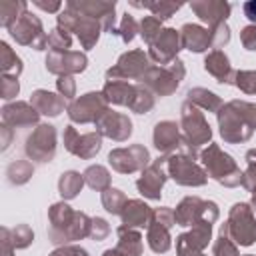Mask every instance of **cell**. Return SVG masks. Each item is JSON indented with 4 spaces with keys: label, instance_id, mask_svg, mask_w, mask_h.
I'll list each match as a JSON object with an SVG mask.
<instances>
[{
    "label": "cell",
    "instance_id": "cell-1",
    "mask_svg": "<svg viewBox=\"0 0 256 256\" xmlns=\"http://www.w3.org/2000/svg\"><path fill=\"white\" fill-rule=\"evenodd\" d=\"M90 228L92 218L86 212L72 210L64 200L48 208V238L56 246H66L90 236Z\"/></svg>",
    "mask_w": 256,
    "mask_h": 256
},
{
    "label": "cell",
    "instance_id": "cell-2",
    "mask_svg": "<svg viewBox=\"0 0 256 256\" xmlns=\"http://www.w3.org/2000/svg\"><path fill=\"white\" fill-rule=\"evenodd\" d=\"M220 136L228 144H242L256 132V104L246 100H230L216 114Z\"/></svg>",
    "mask_w": 256,
    "mask_h": 256
},
{
    "label": "cell",
    "instance_id": "cell-3",
    "mask_svg": "<svg viewBox=\"0 0 256 256\" xmlns=\"http://www.w3.org/2000/svg\"><path fill=\"white\" fill-rule=\"evenodd\" d=\"M180 130H182V148L180 152L188 154L190 158H200V146L210 144L212 128L198 106L184 102L180 108Z\"/></svg>",
    "mask_w": 256,
    "mask_h": 256
},
{
    "label": "cell",
    "instance_id": "cell-4",
    "mask_svg": "<svg viewBox=\"0 0 256 256\" xmlns=\"http://www.w3.org/2000/svg\"><path fill=\"white\" fill-rule=\"evenodd\" d=\"M200 162H202V168L206 170V174L210 178H214L218 184H222L226 188L242 186V170L238 168L236 160L230 154H226L218 144L210 142L208 148H204L200 152Z\"/></svg>",
    "mask_w": 256,
    "mask_h": 256
},
{
    "label": "cell",
    "instance_id": "cell-5",
    "mask_svg": "<svg viewBox=\"0 0 256 256\" xmlns=\"http://www.w3.org/2000/svg\"><path fill=\"white\" fill-rule=\"evenodd\" d=\"M186 76V68H184V62L180 58H176L172 64L168 66H150L148 72L138 80V84L146 86L154 96H170L178 90L180 82L184 80Z\"/></svg>",
    "mask_w": 256,
    "mask_h": 256
},
{
    "label": "cell",
    "instance_id": "cell-6",
    "mask_svg": "<svg viewBox=\"0 0 256 256\" xmlns=\"http://www.w3.org/2000/svg\"><path fill=\"white\" fill-rule=\"evenodd\" d=\"M224 226L236 246H252L256 242V218L248 202H236L230 208Z\"/></svg>",
    "mask_w": 256,
    "mask_h": 256
},
{
    "label": "cell",
    "instance_id": "cell-7",
    "mask_svg": "<svg viewBox=\"0 0 256 256\" xmlns=\"http://www.w3.org/2000/svg\"><path fill=\"white\" fill-rule=\"evenodd\" d=\"M220 216V210L216 206V202L212 200H202L198 196H186L178 202L176 210H174V220L178 226L184 228H192L200 222H210L214 224Z\"/></svg>",
    "mask_w": 256,
    "mask_h": 256
},
{
    "label": "cell",
    "instance_id": "cell-8",
    "mask_svg": "<svg viewBox=\"0 0 256 256\" xmlns=\"http://www.w3.org/2000/svg\"><path fill=\"white\" fill-rule=\"evenodd\" d=\"M58 28L66 30L68 34L74 32L84 50L94 48L98 38H100V32H102V24L98 20L84 16V14H78L70 8H64V12L58 14Z\"/></svg>",
    "mask_w": 256,
    "mask_h": 256
},
{
    "label": "cell",
    "instance_id": "cell-9",
    "mask_svg": "<svg viewBox=\"0 0 256 256\" xmlns=\"http://www.w3.org/2000/svg\"><path fill=\"white\" fill-rule=\"evenodd\" d=\"M166 170L168 178H172L180 186H204L208 182L206 170L184 152L170 154L166 160Z\"/></svg>",
    "mask_w": 256,
    "mask_h": 256
},
{
    "label": "cell",
    "instance_id": "cell-10",
    "mask_svg": "<svg viewBox=\"0 0 256 256\" xmlns=\"http://www.w3.org/2000/svg\"><path fill=\"white\" fill-rule=\"evenodd\" d=\"M176 224L174 220V210L168 206H160L152 210V220L146 228V242L150 246L152 252L156 254H164L170 250L172 246V236H170V228Z\"/></svg>",
    "mask_w": 256,
    "mask_h": 256
},
{
    "label": "cell",
    "instance_id": "cell-11",
    "mask_svg": "<svg viewBox=\"0 0 256 256\" xmlns=\"http://www.w3.org/2000/svg\"><path fill=\"white\" fill-rule=\"evenodd\" d=\"M154 66V62L150 60L148 52L144 50H130V52H124L118 62L106 70V80H140L148 68Z\"/></svg>",
    "mask_w": 256,
    "mask_h": 256
},
{
    "label": "cell",
    "instance_id": "cell-12",
    "mask_svg": "<svg viewBox=\"0 0 256 256\" xmlns=\"http://www.w3.org/2000/svg\"><path fill=\"white\" fill-rule=\"evenodd\" d=\"M108 102L102 92H86L68 104V118L74 124H96V120L108 110Z\"/></svg>",
    "mask_w": 256,
    "mask_h": 256
},
{
    "label": "cell",
    "instance_id": "cell-13",
    "mask_svg": "<svg viewBox=\"0 0 256 256\" xmlns=\"http://www.w3.org/2000/svg\"><path fill=\"white\" fill-rule=\"evenodd\" d=\"M24 152L34 162H52L56 154V128L52 124H38L34 132L26 138Z\"/></svg>",
    "mask_w": 256,
    "mask_h": 256
},
{
    "label": "cell",
    "instance_id": "cell-14",
    "mask_svg": "<svg viewBox=\"0 0 256 256\" xmlns=\"http://www.w3.org/2000/svg\"><path fill=\"white\" fill-rule=\"evenodd\" d=\"M108 162H110L112 170H116L120 174H134V172H142L152 162V158H150V152L146 146L130 144L126 148L110 150Z\"/></svg>",
    "mask_w": 256,
    "mask_h": 256
},
{
    "label": "cell",
    "instance_id": "cell-15",
    "mask_svg": "<svg viewBox=\"0 0 256 256\" xmlns=\"http://www.w3.org/2000/svg\"><path fill=\"white\" fill-rule=\"evenodd\" d=\"M10 36L22 44V46H32L34 50H44L48 46V34L42 28V22L38 16L26 12L24 16H20L10 28H8Z\"/></svg>",
    "mask_w": 256,
    "mask_h": 256
},
{
    "label": "cell",
    "instance_id": "cell-16",
    "mask_svg": "<svg viewBox=\"0 0 256 256\" xmlns=\"http://www.w3.org/2000/svg\"><path fill=\"white\" fill-rule=\"evenodd\" d=\"M166 160L168 156H162V158H156L152 160L142 172H140V178L136 180V188L138 192L148 198V200H160L162 196V188L168 180V170H166Z\"/></svg>",
    "mask_w": 256,
    "mask_h": 256
},
{
    "label": "cell",
    "instance_id": "cell-17",
    "mask_svg": "<svg viewBox=\"0 0 256 256\" xmlns=\"http://www.w3.org/2000/svg\"><path fill=\"white\" fill-rule=\"evenodd\" d=\"M62 140H64V148L82 158V160H90L94 158L100 148H102V136L94 130V132H86V134H80L72 124L64 128V134H62Z\"/></svg>",
    "mask_w": 256,
    "mask_h": 256
},
{
    "label": "cell",
    "instance_id": "cell-18",
    "mask_svg": "<svg viewBox=\"0 0 256 256\" xmlns=\"http://www.w3.org/2000/svg\"><path fill=\"white\" fill-rule=\"evenodd\" d=\"M182 50V38L180 30L176 28H164L160 36L148 46V56L156 66H168L178 58V52Z\"/></svg>",
    "mask_w": 256,
    "mask_h": 256
},
{
    "label": "cell",
    "instance_id": "cell-19",
    "mask_svg": "<svg viewBox=\"0 0 256 256\" xmlns=\"http://www.w3.org/2000/svg\"><path fill=\"white\" fill-rule=\"evenodd\" d=\"M86 66H88V58L84 52L78 50H66V52L50 50L46 56V70L56 76H74L84 72Z\"/></svg>",
    "mask_w": 256,
    "mask_h": 256
},
{
    "label": "cell",
    "instance_id": "cell-20",
    "mask_svg": "<svg viewBox=\"0 0 256 256\" xmlns=\"http://www.w3.org/2000/svg\"><path fill=\"white\" fill-rule=\"evenodd\" d=\"M66 8L78 12V14H84V16H90L94 20H98L102 24V30L104 32H110L114 34L116 30V16H114V10H116V4L114 2H96V0H70L66 4Z\"/></svg>",
    "mask_w": 256,
    "mask_h": 256
},
{
    "label": "cell",
    "instance_id": "cell-21",
    "mask_svg": "<svg viewBox=\"0 0 256 256\" xmlns=\"http://www.w3.org/2000/svg\"><path fill=\"white\" fill-rule=\"evenodd\" d=\"M96 132L100 136H106L114 142H124L132 136V120L122 114V112H114V110H106L98 120H96Z\"/></svg>",
    "mask_w": 256,
    "mask_h": 256
},
{
    "label": "cell",
    "instance_id": "cell-22",
    "mask_svg": "<svg viewBox=\"0 0 256 256\" xmlns=\"http://www.w3.org/2000/svg\"><path fill=\"white\" fill-rule=\"evenodd\" d=\"M154 148L164 154L170 156L174 152H180L182 148V132H180V124H176L174 120H162L154 126Z\"/></svg>",
    "mask_w": 256,
    "mask_h": 256
},
{
    "label": "cell",
    "instance_id": "cell-23",
    "mask_svg": "<svg viewBox=\"0 0 256 256\" xmlns=\"http://www.w3.org/2000/svg\"><path fill=\"white\" fill-rule=\"evenodd\" d=\"M2 124L10 128H24V126H36L40 120L38 110L30 102H10L2 110Z\"/></svg>",
    "mask_w": 256,
    "mask_h": 256
},
{
    "label": "cell",
    "instance_id": "cell-24",
    "mask_svg": "<svg viewBox=\"0 0 256 256\" xmlns=\"http://www.w3.org/2000/svg\"><path fill=\"white\" fill-rule=\"evenodd\" d=\"M212 240V224L200 222L192 226V230L182 232L176 236V250H192V252H204L208 242Z\"/></svg>",
    "mask_w": 256,
    "mask_h": 256
},
{
    "label": "cell",
    "instance_id": "cell-25",
    "mask_svg": "<svg viewBox=\"0 0 256 256\" xmlns=\"http://www.w3.org/2000/svg\"><path fill=\"white\" fill-rule=\"evenodd\" d=\"M190 8L196 12V16L208 24V28H214L222 22H226L230 14V4L228 2H218V0H198L192 2Z\"/></svg>",
    "mask_w": 256,
    "mask_h": 256
},
{
    "label": "cell",
    "instance_id": "cell-26",
    "mask_svg": "<svg viewBox=\"0 0 256 256\" xmlns=\"http://www.w3.org/2000/svg\"><path fill=\"white\" fill-rule=\"evenodd\" d=\"M204 70L216 78V82L220 84H234V76L236 70L230 66L228 56L222 50H210L204 58Z\"/></svg>",
    "mask_w": 256,
    "mask_h": 256
},
{
    "label": "cell",
    "instance_id": "cell-27",
    "mask_svg": "<svg viewBox=\"0 0 256 256\" xmlns=\"http://www.w3.org/2000/svg\"><path fill=\"white\" fill-rule=\"evenodd\" d=\"M152 210L154 208H150L144 200L130 198L120 212L122 224L128 228H148V224L152 220Z\"/></svg>",
    "mask_w": 256,
    "mask_h": 256
},
{
    "label": "cell",
    "instance_id": "cell-28",
    "mask_svg": "<svg viewBox=\"0 0 256 256\" xmlns=\"http://www.w3.org/2000/svg\"><path fill=\"white\" fill-rule=\"evenodd\" d=\"M30 104L38 110V114H44V116H60L64 112L66 106V98L56 94V92H48V90H34L30 94Z\"/></svg>",
    "mask_w": 256,
    "mask_h": 256
},
{
    "label": "cell",
    "instance_id": "cell-29",
    "mask_svg": "<svg viewBox=\"0 0 256 256\" xmlns=\"http://www.w3.org/2000/svg\"><path fill=\"white\" fill-rule=\"evenodd\" d=\"M180 38H182V48L190 52H204L212 48V36L208 28H202L198 24H184L180 28Z\"/></svg>",
    "mask_w": 256,
    "mask_h": 256
},
{
    "label": "cell",
    "instance_id": "cell-30",
    "mask_svg": "<svg viewBox=\"0 0 256 256\" xmlns=\"http://www.w3.org/2000/svg\"><path fill=\"white\" fill-rule=\"evenodd\" d=\"M100 92L104 94L108 104L130 108V104H132V100L136 96V84L124 82V80H106V84H104V88Z\"/></svg>",
    "mask_w": 256,
    "mask_h": 256
},
{
    "label": "cell",
    "instance_id": "cell-31",
    "mask_svg": "<svg viewBox=\"0 0 256 256\" xmlns=\"http://www.w3.org/2000/svg\"><path fill=\"white\" fill-rule=\"evenodd\" d=\"M116 234H118L116 248L120 252H124L126 256H142V236L138 230L122 224V226H118Z\"/></svg>",
    "mask_w": 256,
    "mask_h": 256
},
{
    "label": "cell",
    "instance_id": "cell-32",
    "mask_svg": "<svg viewBox=\"0 0 256 256\" xmlns=\"http://www.w3.org/2000/svg\"><path fill=\"white\" fill-rule=\"evenodd\" d=\"M186 102L202 108V110H208V112H214L218 114V110L222 108V100L218 94L210 92L208 88H192L186 96Z\"/></svg>",
    "mask_w": 256,
    "mask_h": 256
},
{
    "label": "cell",
    "instance_id": "cell-33",
    "mask_svg": "<svg viewBox=\"0 0 256 256\" xmlns=\"http://www.w3.org/2000/svg\"><path fill=\"white\" fill-rule=\"evenodd\" d=\"M84 174L76 172V170H66L60 174L58 178V192L62 196V200H72L78 196V192L84 186Z\"/></svg>",
    "mask_w": 256,
    "mask_h": 256
},
{
    "label": "cell",
    "instance_id": "cell-34",
    "mask_svg": "<svg viewBox=\"0 0 256 256\" xmlns=\"http://www.w3.org/2000/svg\"><path fill=\"white\" fill-rule=\"evenodd\" d=\"M82 174H84V182H86L92 190H96V192H104V190L110 188L112 176H110V172H108L104 166H100V164H92V166H88Z\"/></svg>",
    "mask_w": 256,
    "mask_h": 256
},
{
    "label": "cell",
    "instance_id": "cell-35",
    "mask_svg": "<svg viewBox=\"0 0 256 256\" xmlns=\"http://www.w3.org/2000/svg\"><path fill=\"white\" fill-rule=\"evenodd\" d=\"M0 68H2V74H6V76H16V78H18L20 72L24 70L20 56H18L6 42H0Z\"/></svg>",
    "mask_w": 256,
    "mask_h": 256
},
{
    "label": "cell",
    "instance_id": "cell-36",
    "mask_svg": "<svg viewBox=\"0 0 256 256\" xmlns=\"http://www.w3.org/2000/svg\"><path fill=\"white\" fill-rule=\"evenodd\" d=\"M28 4L26 2H20V0H2L0 2V24L4 28H10L20 16H24L28 10Z\"/></svg>",
    "mask_w": 256,
    "mask_h": 256
},
{
    "label": "cell",
    "instance_id": "cell-37",
    "mask_svg": "<svg viewBox=\"0 0 256 256\" xmlns=\"http://www.w3.org/2000/svg\"><path fill=\"white\" fill-rule=\"evenodd\" d=\"M32 174H34V166H32V162H28V160H16V162H12V164L8 166V170H6L8 182H10V184H16V186L26 184V182L32 178Z\"/></svg>",
    "mask_w": 256,
    "mask_h": 256
},
{
    "label": "cell",
    "instance_id": "cell-38",
    "mask_svg": "<svg viewBox=\"0 0 256 256\" xmlns=\"http://www.w3.org/2000/svg\"><path fill=\"white\" fill-rule=\"evenodd\" d=\"M100 200H102V206L106 208V212H110V214H118V216H120L124 204L128 202L126 194H124L122 190H118V188H112V186L100 194Z\"/></svg>",
    "mask_w": 256,
    "mask_h": 256
},
{
    "label": "cell",
    "instance_id": "cell-39",
    "mask_svg": "<svg viewBox=\"0 0 256 256\" xmlns=\"http://www.w3.org/2000/svg\"><path fill=\"white\" fill-rule=\"evenodd\" d=\"M152 108H154V94L146 86L136 82V96H134V100L130 104V110L136 112V114H146Z\"/></svg>",
    "mask_w": 256,
    "mask_h": 256
},
{
    "label": "cell",
    "instance_id": "cell-40",
    "mask_svg": "<svg viewBox=\"0 0 256 256\" xmlns=\"http://www.w3.org/2000/svg\"><path fill=\"white\" fill-rule=\"evenodd\" d=\"M212 254L214 256H240V250L232 242V238L228 236V230H226L224 224L220 226V234H218V238L212 246Z\"/></svg>",
    "mask_w": 256,
    "mask_h": 256
},
{
    "label": "cell",
    "instance_id": "cell-41",
    "mask_svg": "<svg viewBox=\"0 0 256 256\" xmlns=\"http://www.w3.org/2000/svg\"><path fill=\"white\" fill-rule=\"evenodd\" d=\"M162 30H164V28H162V20H158L156 16H144L142 22H140V26H138L140 36H142V40H144L148 46L160 36Z\"/></svg>",
    "mask_w": 256,
    "mask_h": 256
},
{
    "label": "cell",
    "instance_id": "cell-42",
    "mask_svg": "<svg viewBox=\"0 0 256 256\" xmlns=\"http://www.w3.org/2000/svg\"><path fill=\"white\" fill-rule=\"evenodd\" d=\"M244 160H246V170L242 172V186L248 192L256 194V148H250Z\"/></svg>",
    "mask_w": 256,
    "mask_h": 256
},
{
    "label": "cell",
    "instance_id": "cell-43",
    "mask_svg": "<svg viewBox=\"0 0 256 256\" xmlns=\"http://www.w3.org/2000/svg\"><path fill=\"white\" fill-rule=\"evenodd\" d=\"M134 6L148 8V10L152 12V16H156L158 20H166V18H170L176 10H180L182 4H178V2H144V4H134Z\"/></svg>",
    "mask_w": 256,
    "mask_h": 256
},
{
    "label": "cell",
    "instance_id": "cell-44",
    "mask_svg": "<svg viewBox=\"0 0 256 256\" xmlns=\"http://www.w3.org/2000/svg\"><path fill=\"white\" fill-rule=\"evenodd\" d=\"M70 46H72V36H70L66 30H62V28L56 26V28L48 34V48H50V50L66 52V50H70Z\"/></svg>",
    "mask_w": 256,
    "mask_h": 256
},
{
    "label": "cell",
    "instance_id": "cell-45",
    "mask_svg": "<svg viewBox=\"0 0 256 256\" xmlns=\"http://www.w3.org/2000/svg\"><path fill=\"white\" fill-rule=\"evenodd\" d=\"M234 86L244 94H256V70H236Z\"/></svg>",
    "mask_w": 256,
    "mask_h": 256
},
{
    "label": "cell",
    "instance_id": "cell-46",
    "mask_svg": "<svg viewBox=\"0 0 256 256\" xmlns=\"http://www.w3.org/2000/svg\"><path fill=\"white\" fill-rule=\"evenodd\" d=\"M138 26H140V24L126 12V14L122 16V20H120V26L114 30V34H118V36L122 38V42L128 44V42L134 40V36H136V32H138Z\"/></svg>",
    "mask_w": 256,
    "mask_h": 256
},
{
    "label": "cell",
    "instance_id": "cell-47",
    "mask_svg": "<svg viewBox=\"0 0 256 256\" xmlns=\"http://www.w3.org/2000/svg\"><path fill=\"white\" fill-rule=\"evenodd\" d=\"M12 242H14V248H28L32 242H34V232L28 224H18L14 226L12 230Z\"/></svg>",
    "mask_w": 256,
    "mask_h": 256
},
{
    "label": "cell",
    "instance_id": "cell-48",
    "mask_svg": "<svg viewBox=\"0 0 256 256\" xmlns=\"http://www.w3.org/2000/svg\"><path fill=\"white\" fill-rule=\"evenodd\" d=\"M210 30V36H212V50H220L224 44L230 42V28L226 22L214 26V28H208Z\"/></svg>",
    "mask_w": 256,
    "mask_h": 256
},
{
    "label": "cell",
    "instance_id": "cell-49",
    "mask_svg": "<svg viewBox=\"0 0 256 256\" xmlns=\"http://www.w3.org/2000/svg\"><path fill=\"white\" fill-rule=\"evenodd\" d=\"M20 92V84H18V78L16 76H6L2 74V82H0V96L4 100H12L16 98Z\"/></svg>",
    "mask_w": 256,
    "mask_h": 256
},
{
    "label": "cell",
    "instance_id": "cell-50",
    "mask_svg": "<svg viewBox=\"0 0 256 256\" xmlns=\"http://www.w3.org/2000/svg\"><path fill=\"white\" fill-rule=\"evenodd\" d=\"M56 90L60 96H64L66 100H72L76 96V82L72 76H58L56 80Z\"/></svg>",
    "mask_w": 256,
    "mask_h": 256
},
{
    "label": "cell",
    "instance_id": "cell-51",
    "mask_svg": "<svg viewBox=\"0 0 256 256\" xmlns=\"http://www.w3.org/2000/svg\"><path fill=\"white\" fill-rule=\"evenodd\" d=\"M110 234V224L104 220V218H92V228H90V238L96 240V242H102L106 240Z\"/></svg>",
    "mask_w": 256,
    "mask_h": 256
},
{
    "label": "cell",
    "instance_id": "cell-52",
    "mask_svg": "<svg viewBox=\"0 0 256 256\" xmlns=\"http://www.w3.org/2000/svg\"><path fill=\"white\" fill-rule=\"evenodd\" d=\"M240 40L246 50H256V24L244 26L240 32Z\"/></svg>",
    "mask_w": 256,
    "mask_h": 256
},
{
    "label": "cell",
    "instance_id": "cell-53",
    "mask_svg": "<svg viewBox=\"0 0 256 256\" xmlns=\"http://www.w3.org/2000/svg\"><path fill=\"white\" fill-rule=\"evenodd\" d=\"M48 256H90L82 246L76 244H66V246H58L54 252H50Z\"/></svg>",
    "mask_w": 256,
    "mask_h": 256
},
{
    "label": "cell",
    "instance_id": "cell-54",
    "mask_svg": "<svg viewBox=\"0 0 256 256\" xmlns=\"http://www.w3.org/2000/svg\"><path fill=\"white\" fill-rule=\"evenodd\" d=\"M2 256H14V242H12V232L10 228H2Z\"/></svg>",
    "mask_w": 256,
    "mask_h": 256
},
{
    "label": "cell",
    "instance_id": "cell-55",
    "mask_svg": "<svg viewBox=\"0 0 256 256\" xmlns=\"http://www.w3.org/2000/svg\"><path fill=\"white\" fill-rule=\"evenodd\" d=\"M242 10H244V16L252 22V24H256V0H250V2H244V6H242Z\"/></svg>",
    "mask_w": 256,
    "mask_h": 256
},
{
    "label": "cell",
    "instance_id": "cell-56",
    "mask_svg": "<svg viewBox=\"0 0 256 256\" xmlns=\"http://www.w3.org/2000/svg\"><path fill=\"white\" fill-rule=\"evenodd\" d=\"M34 6H38V8L46 10V12H56L62 4H60V2H42V0H34Z\"/></svg>",
    "mask_w": 256,
    "mask_h": 256
},
{
    "label": "cell",
    "instance_id": "cell-57",
    "mask_svg": "<svg viewBox=\"0 0 256 256\" xmlns=\"http://www.w3.org/2000/svg\"><path fill=\"white\" fill-rule=\"evenodd\" d=\"M0 132H2V150H6L10 146V140H12V128L6 126V124H2Z\"/></svg>",
    "mask_w": 256,
    "mask_h": 256
},
{
    "label": "cell",
    "instance_id": "cell-58",
    "mask_svg": "<svg viewBox=\"0 0 256 256\" xmlns=\"http://www.w3.org/2000/svg\"><path fill=\"white\" fill-rule=\"evenodd\" d=\"M176 256H206L204 252H192V250H176Z\"/></svg>",
    "mask_w": 256,
    "mask_h": 256
},
{
    "label": "cell",
    "instance_id": "cell-59",
    "mask_svg": "<svg viewBox=\"0 0 256 256\" xmlns=\"http://www.w3.org/2000/svg\"><path fill=\"white\" fill-rule=\"evenodd\" d=\"M102 256H126V254H124V252H120V250L114 246V248H108V250H106Z\"/></svg>",
    "mask_w": 256,
    "mask_h": 256
},
{
    "label": "cell",
    "instance_id": "cell-60",
    "mask_svg": "<svg viewBox=\"0 0 256 256\" xmlns=\"http://www.w3.org/2000/svg\"><path fill=\"white\" fill-rule=\"evenodd\" d=\"M250 206H252V210L256 212V194H252V200H250Z\"/></svg>",
    "mask_w": 256,
    "mask_h": 256
},
{
    "label": "cell",
    "instance_id": "cell-61",
    "mask_svg": "<svg viewBox=\"0 0 256 256\" xmlns=\"http://www.w3.org/2000/svg\"><path fill=\"white\" fill-rule=\"evenodd\" d=\"M246 256H254V254H246Z\"/></svg>",
    "mask_w": 256,
    "mask_h": 256
}]
</instances>
